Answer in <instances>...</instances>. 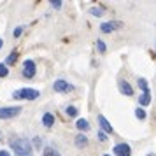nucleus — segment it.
Segmentation results:
<instances>
[{"instance_id": "1", "label": "nucleus", "mask_w": 156, "mask_h": 156, "mask_svg": "<svg viewBox=\"0 0 156 156\" xmlns=\"http://www.w3.org/2000/svg\"><path fill=\"white\" fill-rule=\"evenodd\" d=\"M11 149L18 156H30V153H32V144L27 139H12L11 140Z\"/></svg>"}, {"instance_id": "2", "label": "nucleus", "mask_w": 156, "mask_h": 156, "mask_svg": "<svg viewBox=\"0 0 156 156\" xmlns=\"http://www.w3.org/2000/svg\"><path fill=\"white\" fill-rule=\"evenodd\" d=\"M41 93L34 90V88H23V90H18V91L12 93V98L16 100H35Z\"/></svg>"}, {"instance_id": "3", "label": "nucleus", "mask_w": 156, "mask_h": 156, "mask_svg": "<svg viewBox=\"0 0 156 156\" xmlns=\"http://www.w3.org/2000/svg\"><path fill=\"white\" fill-rule=\"evenodd\" d=\"M21 112V107H0V118L2 119H11V118H16L18 114Z\"/></svg>"}, {"instance_id": "4", "label": "nucleus", "mask_w": 156, "mask_h": 156, "mask_svg": "<svg viewBox=\"0 0 156 156\" xmlns=\"http://www.w3.org/2000/svg\"><path fill=\"white\" fill-rule=\"evenodd\" d=\"M121 27H123L121 21H107V23H102V25H100V32H102V34H111L114 30H119Z\"/></svg>"}, {"instance_id": "5", "label": "nucleus", "mask_w": 156, "mask_h": 156, "mask_svg": "<svg viewBox=\"0 0 156 156\" xmlns=\"http://www.w3.org/2000/svg\"><path fill=\"white\" fill-rule=\"evenodd\" d=\"M23 76L28 77V79H32L35 76V62H34V60H27V62L23 63Z\"/></svg>"}, {"instance_id": "6", "label": "nucleus", "mask_w": 156, "mask_h": 156, "mask_svg": "<svg viewBox=\"0 0 156 156\" xmlns=\"http://www.w3.org/2000/svg\"><path fill=\"white\" fill-rule=\"evenodd\" d=\"M53 88H55V91H58V93H65V91H70L72 90V84H69V81L58 79V81H55Z\"/></svg>"}, {"instance_id": "7", "label": "nucleus", "mask_w": 156, "mask_h": 156, "mask_svg": "<svg viewBox=\"0 0 156 156\" xmlns=\"http://www.w3.org/2000/svg\"><path fill=\"white\" fill-rule=\"evenodd\" d=\"M114 154L116 156H130L132 154V147L128 144H118L114 147Z\"/></svg>"}, {"instance_id": "8", "label": "nucleus", "mask_w": 156, "mask_h": 156, "mask_svg": "<svg viewBox=\"0 0 156 156\" xmlns=\"http://www.w3.org/2000/svg\"><path fill=\"white\" fill-rule=\"evenodd\" d=\"M118 86H119V91L123 93V95H126V97H132V95H133V88L128 84L126 81H119Z\"/></svg>"}, {"instance_id": "9", "label": "nucleus", "mask_w": 156, "mask_h": 156, "mask_svg": "<svg viewBox=\"0 0 156 156\" xmlns=\"http://www.w3.org/2000/svg\"><path fill=\"white\" fill-rule=\"evenodd\" d=\"M98 123H100V126H102V130H104V132H107V133H112V126H111V123L107 121L105 116H102V114H100V116H98Z\"/></svg>"}, {"instance_id": "10", "label": "nucleus", "mask_w": 156, "mask_h": 156, "mask_svg": "<svg viewBox=\"0 0 156 156\" xmlns=\"http://www.w3.org/2000/svg\"><path fill=\"white\" fill-rule=\"evenodd\" d=\"M42 123H44V126L51 128L53 125H55V116H53V114H49V112H46L42 116Z\"/></svg>"}, {"instance_id": "11", "label": "nucleus", "mask_w": 156, "mask_h": 156, "mask_svg": "<svg viewBox=\"0 0 156 156\" xmlns=\"http://www.w3.org/2000/svg\"><path fill=\"white\" fill-rule=\"evenodd\" d=\"M139 104H140V105H149V104H151V91L142 93L140 98H139Z\"/></svg>"}, {"instance_id": "12", "label": "nucleus", "mask_w": 156, "mask_h": 156, "mask_svg": "<svg viewBox=\"0 0 156 156\" xmlns=\"http://www.w3.org/2000/svg\"><path fill=\"white\" fill-rule=\"evenodd\" d=\"M76 126H77L81 132H86V130H90V123H88L86 119H83V118H81V119L76 121Z\"/></svg>"}, {"instance_id": "13", "label": "nucleus", "mask_w": 156, "mask_h": 156, "mask_svg": "<svg viewBox=\"0 0 156 156\" xmlns=\"http://www.w3.org/2000/svg\"><path fill=\"white\" fill-rule=\"evenodd\" d=\"M86 144H88V137H86V135H77V137H76V146H77V147H84Z\"/></svg>"}, {"instance_id": "14", "label": "nucleus", "mask_w": 156, "mask_h": 156, "mask_svg": "<svg viewBox=\"0 0 156 156\" xmlns=\"http://www.w3.org/2000/svg\"><path fill=\"white\" fill-rule=\"evenodd\" d=\"M139 86L142 88V91H144V93H146V91H149V88H147V81H146L144 77H140V79H139Z\"/></svg>"}, {"instance_id": "15", "label": "nucleus", "mask_w": 156, "mask_h": 156, "mask_svg": "<svg viewBox=\"0 0 156 156\" xmlns=\"http://www.w3.org/2000/svg\"><path fill=\"white\" fill-rule=\"evenodd\" d=\"M90 14H91V16H102V14H104V9H102V7H93L91 11H90Z\"/></svg>"}, {"instance_id": "16", "label": "nucleus", "mask_w": 156, "mask_h": 156, "mask_svg": "<svg viewBox=\"0 0 156 156\" xmlns=\"http://www.w3.org/2000/svg\"><path fill=\"white\" fill-rule=\"evenodd\" d=\"M135 116H137L139 119H146V112H144V109H135Z\"/></svg>"}, {"instance_id": "17", "label": "nucleus", "mask_w": 156, "mask_h": 156, "mask_svg": "<svg viewBox=\"0 0 156 156\" xmlns=\"http://www.w3.org/2000/svg\"><path fill=\"white\" fill-rule=\"evenodd\" d=\"M7 74H9L7 67H5V65H4V63H0V77H5Z\"/></svg>"}, {"instance_id": "18", "label": "nucleus", "mask_w": 156, "mask_h": 156, "mask_svg": "<svg viewBox=\"0 0 156 156\" xmlns=\"http://www.w3.org/2000/svg\"><path fill=\"white\" fill-rule=\"evenodd\" d=\"M16 60H18V53L14 51L12 55H9V56H7V63H14Z\"/></svg>"}, {"instance_id": "19", "label": "nucleus", "mask_w": 156, "mask_h": 156, "mask_svg": "<svg viewBox=\"0 0 156 156\" xmlns=\"http://www.w3.org/2000/svg\"><path fill=\"white\" fill-rule=\"evenodd\" d=\"M97 48H98V51H100V53H105V51H107L105 44L102 42V41H97Z\"/></svg>"}, {"instance_id": "20", "label": "nucleus", "mask_w": 156, "mask_h": 156, "mask_svg": "<svg viewBox=\"0 0 156 156\" xmlns=\"http://www.w3.org/2000/svg\"><path fill=\"white\" fill-rule=\"evenodd\" d=\"M46 156H60V153H58V151H55V149L48 147V149H46Z\"/></svg>"}, {"instance_id": "21", "label": "nucleus", "mask_w": 156, "mask_h": 156, "mask_svg": "<svg viewBox=\"0 0 156 156\" xmlns=\"http://www.w3.org/2000/svg\"><path fill=\"white\" fill-rule=\"evenodd\" d=\"M67 114H69V116H77V109H76V107H67Z\"/></svg>"}, {"instance_id": "22", "label": "nucleus", "mask_w": 156, "mask_h": 156, "mask_svg": "<svg viewBox=\"0 0 156 156\" xmlns=\"http://www.w3.org/2000/svg\"><path fill=\"white\" fill-rule=\"evenodd\" d=\"M51 5H53L55 9H60V7H62V2H60V0H53V2H51Z\"/></svg>"}, {"instance_id": "23", "label": "nucleus", "mask_w": 156, "mask_h": 156, "mask_svg": "<svg viewBox=\"0 0 156 156\" xmlns=\"http://www.w3.org/2000/svg\"><path fill=\"white\" fill-rule=\"evenodd\" d=\"M98 139H100L102 142H105V140H107V137H105V132H98Z\"/></svg>"}, {"instance_id": "24", "label": "nucleus", "mask_w": 156, "mask_h": 156, "mask_svg": "<svg viewBox=\"0 0 156 156\" xmlns=\"http://www.w3.org/2000/svg\"><path fill=\"white\" fill-rule=\"evenodd\" d=\"M14 35H16V37L21 35V28H16V30H14Z\"/></svg>"}, {"instance_id": "25", "label": "nucleus", "mask_w": 156, "mask_h": 156, "mask_svg": "<svg viewBox=\"0 0 156 156\" xmlns=\"http://www.w3.org/2000/svg\"><path fill=\"white\" fill-rule=\"evenodd\" d=\"M0 156H11V154H9L7 151H0Z\"/></svg>"}, {"instance_id": "26", "label": "nucleus", "mask_w": 156, "mask_h": 156, "mask_svg": "<svg viewBox=\"0 0 156 156\" xmlns=\"http://www.w3.org/2000/svg\"><path fill=\"white\" fill-rule=\"evenodd\" d=\"M146 156H156V154H154V153H147Z\"/></svg>"}, {"instance_id": "27", "label": "nucleus", "mask_w": 156, "mask_h": 156, "mask_svg": "<svg viewBox=\"0 0 156 156\" xmlns=\"http://www.w3.org/2000/svg\"><path fill=\"white\" fill-rule=\"evenodd\" d=\"M2 46H4V41H2V39H0V48H2Z\"/></svg>"}, {"instance_id": "28", "label": "nucleus", "mask_w": 156, "mask_h": 156, "mask_svg": "<svg viewBox=\"0 0 156 156\" xmlns=\"http://www.w3.org/2000/svg\"><path fill=\"white\" fill-rule=\"evenodd\" d=\"M104 156H111V154H104Z\"/></svg>"}]
</instances>
